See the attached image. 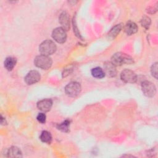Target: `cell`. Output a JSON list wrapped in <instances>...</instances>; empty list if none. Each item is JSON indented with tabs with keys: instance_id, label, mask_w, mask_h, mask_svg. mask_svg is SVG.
I'll return each instance as SVG.
<instances>
[{
	"instance_id": "5bb4252c",
	"label": "cell",
	"mask_w": 158,
	"mask_h": 158,
	"mask_svg": "<svg viewBox=\"0 0 158 158\" xmlns=\"http://www.w3.org/2000/svg\"><path fill=\"white\" fill-rule=\"evenodd\" d=\"M16 63V58L14 57H7L4 60V67L7 70L10 71L14 69Z\"/></svg>"
},
{
	"instance_id": "8992f818",
	"label": "cell",
	"mask_w": 158,
	"mask_h": 158,
	"mask_svg": "<svg viewBox=\"0 0 158 158\" xmlns=\"http://www.w3.org/2000/svg\"><path fill=\"white\" fill-rule=\"evenodd\" d=\"M121 80L127 83H134L137 80L136 73L129 69L123 70L120 74Z\"/></svg>"
},
{
	"instance_id": "5b68a950",
	"label": "cell",
	"mask_w": 158,
	"mask_h": 158,
	"mask_svg": "<svg viewBox=\"0 0 158 158\" xmlns=\"http://www.w3.org/2000/svg\"><path fill=\"white\" fill-rule=\"evenodd\" d=\"M141 89L143 94L148 97H153L156 93L155 85L149 81H144L141 84Z\"/></svg>"
},
{
	"instance_id": "d6986e66",
	"label": "cell",
	"mask_w": 158,
	"mask_h": 158,
	"mask_svg": "<svg viewBox=\"0 0 158 158\" xmlns=\"http://www.w3.org/2000/svg\"><path fill=\"white\" fill-rule=\"evenodd\" d=\"M141 23L143 27H144L146 29H148L151 25L150 18L148 16H144L141 20Z\"/></svg>"
},
{
	"instance_id": "2e32d148",
	"label": "cell",
	"mask_w": 158,
	"mask_h": 158,
	"mask_svg": "<svg viewBox=\"0 0 158 158\" xmlns=\"http://www.w3.org/2000/svg\"><path fill=\"white\" fill-rule=\"evenodd\" d=\"M121 29H122V25L121 24L116 25L108 33L109 37L110 38H114L120 33Z\"/></svg>"
},
{
	"instance_id": "8fae6325",
	"label": "cell",
	"mask_w": 158,
	"mask_h": 158,
	"mask_svg": "<svg viewBox=\"0 0 158 158\" xmlns=\"http://www.w3.org/2000/svg\"><path fill=\"white\" fill-rule=\"evenodd\" d=\"M59 21L60 25H62V28L65 30H69L70 28V21H69V14L66 12H62L59 17Z\"/></svg>"
},
{
	"instance_id": "30bf717a",
	"label": "cell",
	"mask_w": 158,
	"mask_h": 158,
	"mask_svg": "<svg viewBox=\"0 0 158 158\" xmlns=\"http://www.w3.org/2000/svg\"><path fill=\"white\" fill-rule=\"evenodd\" d=\"M104 71L105 75L110 77H115L117 75V70L115 66L111 62H106L104 64Z\"/></svg>"
},
{
	"instance_id": "e0dca14e",
	"label": "cell",
	"mask_w": 158,
	"mask_h": 158,
	"mask_svg": "<svg viewBox=\"0 0 158 158\" xmlns=\"http://www.w3.org/2000/svg\"><path fill=\"white\" fill-rule=\"evenodd\" d=\"M40 139L43 143H50L52 141V136L49 131H42V133L40 136Z\"/></svg>"
},
{
	"instance_id": "3957f363",
	"label": "cell",
	"mask_w": 158,
	"mask_h": 158,
	"mask_svg": "<svg viewBox=\"0 0 158 158\" xmlns=\"http://www.w3.org/2000/svg\"><path fill=\"white\" fill-rule=\"evenodd\" d=\"M34 64L38 68L42 69L43 70H48L51 68L52 61L48 56L41 54L37 56L35 58Z\"/></svg>"
},
{
	"instance_id": "ba28073f",
	"label": "cell",
	"mask_w": 158,
	"mask_h": 158,
	"mask_svg": "<svg viewBox=\"0 0 158 158\" xmlns=\"http://www.w3.org/2000/svg\"><path fill=\"white\" fill-rule=\"evenodd\" d=\"M41 78L40 73L36 70H31L25 77V83L30 85L35 84L40 81Z\"/></svg>"
},
{
	"instance_id": "7a4b0ae2",
	"label": "cell",
	"mask_w": 158,
	"mask_h": 158,
	"mask_svg": "<svg viewBox=\"0 0 158 158\" xmlns=\"http://www.w3.org/2000/svg\"><path fill=\"white\" fill-rule=\"evenodd\" d=\"M56 45L51 40H47L43 41L39 46V51L43 55L49 56L56 51Z\"/></svg>"
},
{
	"instance_id": "52a82bcc",
	"label": "cell",
	"mask_w": 158,
	"mask_h": 158,
	"mask_svg": "<svg viewBox=\"0 0 158 158\" xmlns=\"http://www.w3.org/2000/svg\"><path fill=\"white\" fill-rule=\"evenodd\" d=\"M52 38L59 43H63L65 41L67 35L65 30L62 27H57L55 28L52 33Z\"/></svg>"
},
{
	"instance_id": "ac0fdd59",
	"label": "cell",
	"mask_w": 158,
	"mask_h": 158,
	"mask_svg": "<svg viewBox=\"0 0 158 158\" xmlns=\"http://www.w3.org/2000/svg\"><path fill=\"white\" fill-rule=\"evenodd\" d=\"M69 125H70V122L69 120H66L62 123L59 124L58 125L57 128H58V129L62 131H68Z\"/></svg>"
},
{
	"instance_id": "7c38bea8",
	"label": "cell",
	"mask_w": 158,
	"mask_h": 158,
	"mask_svg": "<svg viewBox=\"0 0 158 158\" xmlns=\"http://www.w3.org/2000/svg\"><path fill=\"white\" fill-rule=\"evenodd\" d=\"M124 30L128 35H131L137 32L138 26L135 22L129 21L125 24L124 27Z\"/></svg>"
},
{
	"instance_id": "6da1fadb",
	"label": "cell",
	"mask_w": 158,
	"mask_h": 158,
	"mask_svg": "<svg viewBox=\"0 0 158 158\" xmlns=\"http://www.w3.org/2000/svg\"><path fill=\"white\" fill-rule=\"evenodd\" d=\"M111 62L115 66H120L125 64H131L133 62L132 58L126 54L117 52L111 58Z\"/></svg>"
},
{
	"instance_id": "44dd1931",
	"label": "cell",
	"mask_w": 158,
	"mask_h": 158,
	"mask_svg": "<svg viewBox=\"0 0 158 158\" xmlns=\"http://www.w3.org/2000/svg\"><path fill=\"white\" fill-rule=\"evenodd\" d=\"M37 120L41 123H44L46 122V116L44 113H40L37 115Z\"/></svg>"
},
{
	"instance_id": "4fadbf2b",
	"label": "cell",
	"mask_w": 158,
	"mask_h": 158,
	"mask_svg": "<svg viewBox=\"0 0 158 158\" xmlns=\"http://www.w3.org/2000/svg\"><path fill=\"white\" fill-rule=\"evenodd\" d=\"M7 156L9 157H21L22 156V152L19 148L12 146L7 150Z\"/></svg>"
},
{
	"instance_id": "277c9868",
	"label": "cell",
	"mask_w": 158,
	"mask_h": 158,
	"mask_svg": "<svg viewBox=\"0 0 158 158\" xmlns=\"http://www.w3.org/2000/svg\"><path fill=\"white\" fill-rule=\"evenodd\" d=\"M81 85L77 81H72L67 84L65 87L66 94L70 97H76L81 91Z\"/></svg>"
},
{
	"instance_id": "9c48e42d",
	"label": "cell",
	"mask_w": 158,
	"mask_h": 158,
	"mask_svg": "<svg viewBox=\"0 0 158 158\" xmlns=\"http://www.w3.org/2000/svg\"><path fill=\"white\" fill-rule=\"evenodd\" d=\"M52 106V101L50 99H44L37 103V107L42 112H46L51 110Z\"/></svg>"
},
{
	"instance_id": "ffe728a7",
	"label": "cell",
	"mask_w": 158,
	"mask_h": 158,
	"mask_svg": "<svg viewBox=\"0 0 158 158\" xmlns=\"http://www.w3.org/2000/svg\"><path fill=\"white\" fill-rule=\"evenodd\" d=\"M151 72L152 75L157 78V62H155L151 68Z\"/></svg>"
},
{
	"instance_id": "9a60e30c",
	"label": "cell",
	"mask_w": 158,
	"mask_h": 158,
	"mask_svg": "<svg viewBox=\"0 0 158 158\" xmlns=\"http://www.w3.org/2000/svg\"><path fill=\"white\" fill-rule=\"evenodd\" d=\"M92 75L97 78H102L105 76V73L103 69H102L101 67H95L92 69L91 71Z\"/></svg>"
}]
</instances>
